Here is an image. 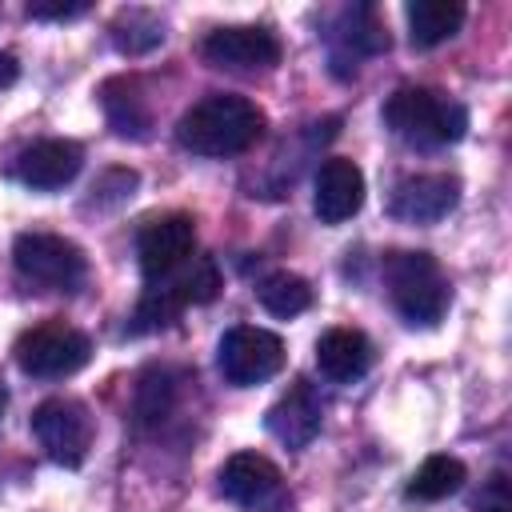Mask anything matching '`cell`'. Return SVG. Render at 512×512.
I'll list each match as a JSON object with an SVG mask.
<instances>
[{
    "mask_svg": "<svg viewBox=\"0 0 512 512\" xmlns=\"http://www.w3.org/2000/svg\"><path fill=\"white\" fill-rule=\"evenodd\" d=\"M264 132V112L248 96L212 92L192 104L176 124V144L192 156H236L248 152Z\"/></svg>",
    "mask_w": 512,
    "mask_h": 512,
    "instance_id": "1",
    "label": "cell"
},
{
    "mask_svg": "<svg viewBox=\"0 0 512 512\" xmlns=\"http://www.w3.org/2000/svg\"><path fill=\"white\" fill-rule=\"evenodd\" d=\"M384 124L412 148L456 144L468 128L464 104L432 92V88H396L384 104Z\"/></svg>",
    "mask_w": 512,
    "mask_h": 512,
    "instance_id": "2",
    "label": "cell"
},
{
    "mask_svg": "<svg viewBox=\"0 0 512 512\" xmlns=\"http://www.w3.org/2000/svg\"><path fill=\"white\" fill-rule=\"evenodd\" d=\"M388 296L408 324L432 328L448 308V280L428 252H392L384 264Z\"/></svg>",
    "mask_w": 512,
    "mask_h": 512,
    "instance_id": "3",
    "label": "cell"
},
{
    "mask_svg": "<svg viewBox=\"0 0 512 512\" xmlns=\"http://www.w3.org/2000/svg\"><path fill=\"white\" fill-rule=\"evenodd\" d=\"M12 264L24 280L52 292H76L88 276L84 252L56 232H20L12 244Z\"/></svg>",
    "mask_w": 512,
    "mask_h": 512,
    "instance_id": "4",
    "label": "cell"
},
{
    "mask_svg": "<svg viewBox=\"0 0 512 512\" xmlns=\"http://www.w3.org/2000/svg\"><path fill=\"white\" fill-rule=\"evenodd\" d=\"M16 364L28 372V376H40V380H56V376H72L80 372L88 360H92V340L64 324V320H48V324H36L28 328L20 340H16Z\"/></svg>",
    "mask_w": 512,
    "mask_h": 512,
    "instance_id": "5",
    "label": "cell"
},
{
    "mask_svg": "<svg viewBox=\"0 0 512 512\" xmlns=\"http://www.w3.org/2000/svg\"><path fill=\"white\" fill-rule=\"evenodd\" d=\"M216 368L236 388L264 384L284 368V340L276 332L252 328V324L228 328L220 336V348H216Z\"/></svg>",
    "mask_w": 512,
    "mask_h": 512,
    "instance_id": "6",
    "label": "cell"
},
{
    "mask_svg": "<svg viewBox=\"0 0 512 512\" xmlns=\"http://www.w3.org/2000/svg\"><path fill=\"white\" fill-rule=\"evenodd\" d=\"M32 432L40 440V448L48 452V460L64 464V468H80L92 440H96V424L92 412L72 400V396H52L32 412Z\"/></svg>",
    "mask_w": 512,
    "mask_h": 512,
    "instance_id": "7",
    "label": "cell"
},
{
    "mask_svg": "<svg viewBox=\"0 0 512 512\" xmlns=\"http://www.w3.org/2000/svg\"><path fill=\"white\" fill-rule=\"evenodd\" d=\"M220 492L244 512H280L288 504V488L280 468L260 452H236L220 468Z\"/></svg>",
    "mask_w": 512,
    "mask_h": 512,
    "instance_id": "8",
    "label": "cell"
},
{
    "mask_svg": "<svg viewBox=\"0 0 512 512\" xmlns=\"http://www.w3.org/2000/svg\"><path fill=\"white\" fill-rule=\"evenodd\" d=\"M192 248H196V228H192V216L184 212H172V216H160V220H148L136 236V260H140V272L144 280H164L172 276L184 260H192Z\"/></svg>",
    "mask_w": 512,
    "mask_h": 512,
    "instance_id": "9",
    "label": "cell"
},
{
    "mask_svg": "<svg viewBox=\"0 0 512 512\" xmlns=\"http://www.w3.org/2000/svg\"><path fill=\"white\" fill-rule=\"evenodd\" d=\"M204 60L212 68H232V72H252V68H272L280 60V40L268 28H216L204 40Z\"/></svg>",
    "mask_w": 512,
    "mask_h": 512,
    "instance_id": "10",
    "label": "cell"
},
{
    "mask_svg": "<svg viewBox=\"0 0 512 512\" xmlns=\"http://www.w3.org/2000/svg\"><path fill=\"white\" fill-rule=\"evenodd\" d=\"M388 48V32L384 24L376 20V8L368 4H356V8H344L328 32V56H332V68L340 76L356 72V60L360 56H376Z\"/></svg>",
    "mask_w": 512,
    "mask_h": 512,
    "instance_id": "11",
    "label": "cell"
},
{
    "mask_svg": "<svg viewBox=\"0 0 512 512\" xmlns=\"http://www.w3.org/2000/svg\"><path fill=\"white\" fill-rule=\"evenodd\" d=\"M456 200H460V180L432 172V176H412V180L396 184L388 212L404 224H436L456 208Z\"/></svg>",
    "mask_w": 512,
    "mask_h": 512,
    "instance_id": "12",
    "label": "cell"
},
{
    "mask_svg": "<svg viewBox=\"0 0 512 512\" xmlns=\"http://www.w3.org/2000/svg\"><path fill=\"white\" fill-rule=\"evenodd\" d=\"M360 204H364V172L344 156L324 160L316 172V192H312L316 216L324 224H344L360 212Z\"/></svg>",
    "mask_w": 512,
    "mask_h": 512,
    "instance_id": "13",
    "label": "cell"
},
{
    "mask_svg": "<svg viewBox=\"0 0 512 512\" xmlns=\"http://www.w3.org/2000/svg\"><path fill=\"white\" fill-rule=\"evenodd\" d=\"M320 420H324V404L316 396V388L308 380H292V388L268 408L264 424L268 432L284 444V448H304L312 444V436L320 432Z\"/></svg>",
    "mask_w": 512,
    "mask_h": 512,
    "instance_id": "14",
    "label": "cell"
},
{
    "mask_svg": "<svg viewBox=\"0 0 512 512\" xmlns=\"http://www.w3.org/2000/svg\"><path fill=\"white\" fill-rule=\"evenodd\" d=\"M80 164H84V152L76 140H40L16 156V180L36 192H52V188H64L80 172Z\"/></svg>",
    "mask_w": 512,
    "mask_h": 512,
    "instance_id": "15",
    "label": "cell"
},
{
    "mask_svg": "<svg viewBox=\"0 0 512 512\" xmlns=\"http://www.w3.org/2000/svg\"><path fill=\"white\" fill-rule=\"evenodd\" d=\"M376 360V348L364 332L356 328H328L320 340H316V368L336 380V384H352L360 380Z\"/></svg>",
    "mask_w": 512,
    "mask_h": 512,
    "instance_id": "16",
    "label": "cell"
},
{
    "mask_svg": "<svg viewBox=\"0 0 512 512\" xmlns=\"http://www.w3.org/2000/svg\"><path fill=\"white\" fill-rule=\"evenodd\" d=\"M100 104H104V116L112 124L116 136H132V140H144L148 128H152V112L140 96V84L120 76V80H108L100 88Z\"/></svg>",
    "mask_w": 512,
    "mask_h": 512,
    "instance_id": "17",
    "label": "cell"
},
{
    "mask_svg": "<svg viewBox=\"0 0 512 512\" xmlns=\"http://www.w3.org/2000/svg\"><path fill=\"white\" fill-rule=\"evenodd\" d=\"M404 16H408V28H412V44L432 48V44H444L460 32L464 4H456V0H412L404 8Z\"/></svg>",
    "mask_w": 512,
    "mask_h": 512,
    "instance_id": "18",
    "label": "cell"
},
{
    "mask_svg": "<svg viewBox=\"0 0 512 512\" xmlns=\"http://www.w3.org/2000/svg\"><path fill=\"white\" fill-rule=\"evenodd\" d=\"M152 284L168 288V296H172L180 308H188V304H208V300L220 292V268H216L212 256H192V260H184L172 276L152 280Z\"/></svg>",
    "mask_w": 512,
    "mask_h": 512,
    "instance_id": "19",
    "label": "cell"
},
{
    "mask_svg": "<svg viewBox=\"0 0 512 512\" xmlns=\"http://www.w3.org/2000/svg\"><path fill=\"white\" fill-rule=\"evenodd\" d=\"M464 480H468V468H464L456 456H428V460L412 472L404 496H408V500H420V504H436V500L460 492Z\"/></svg>",
    "mask_w": 512,
    "mask_h": 512,
    "instance_id": "20",
    "label": "cell"
},
{
    "mask_svg": "<svg viewBox=\"0 0 512 512\" xmlns=\"http://www.w3.org/2000/svg\"><path fill=\"white\" fill-rule=\"evenodd\" d=\"M160 40H164V24H160V16L148 12V8H124V12L112 20V44H116L124 56H144V52H152Z\"/></svg>",
    "mask_w": 512,
    "mask_h": 512,
    "instance_id": "21",
    "label": "cell"
},
{
    "mask_svg": "<svg viewBox=\"0 0 512 512\" xmlns=\"http://www.w3.org/2000/svg\"><path fill=\"white\" fill-rule=\"evenodd\" d=\"M256 296H260V304L272 316H300L312 304V288L296 272H272V276H264L256 284Z\"/></svg>",
    "mask_w": 512,
    "mask_h": 512,
    "instance_id": "22",
    "label": "cell"
},
{
    "mask_svg": "<svg viewBox=\"0 0 512 512\" xmlns=\"http://www.w3.org/2000/svg\"><path fill=\"white\" fill-rule=\"evenodd\" d=\"M176 400V380L168 368H148L140 376V388H136V420L140 424H160L168 416Z\"/></svg>",
    "mask_w": 512,
    "mask_h": 512,
    "instance_id": "23",
    "label": "cell"
},
{
    "mask_svg": "<svg viewBox=\"0 0 512 512\" xmlns=\"http://www.w3.org/2000/svg\"><path fill=\"white\" fill-rule=\"evenodd\" d=\"M476 512H512V484H508L504 472H496V476L480 488V496H476Z\"/></svg>",
    "mask_w": 512,
    "mask_h": 512,
    "instance_id": "24",
    "label": "cell"
},
{
    "mask_svg": "<svg viewBox=\"0 0 512 512\" xmlns=\"http://www.w3.org/2000/svg\"><path fill=\"white\" fill-rule=\"evenodd\" d=\"M80 12H88L84 0H32L28 4V16L32 20H72Z\"/></svg>",
    "mask_w": 512,
    "mask_h": 512,
    "instance_id": "25",
    "label": "cell"
},
{
    "mask_svg": "<svg viewBox=\"0 0 512 512\" xmlns=\"http://www.w3.org/2000/svg\"><path fill=\"white\" fill-rule=\"evenodd\" d=\"M16 72H20V68H16V56H12V52H0V88L12 84Z\"/></svg>",
    "mask_w": 512,
    "mask_h": 512,
    "instance_id": "26",
    "label": "cell"
},
{
    "mask_svg": "<svg viewBox=\"0 0 512 512\" xmlns=\"http://www.w3.org/2000/svg\"><path fill=\"white\" fill-rule=\"evenodd\" d=\"M0 408H4V384H0Z\"/></svg>",
    "mask_w": 512,
    "mask_h": 512,
    "instance_id": "27",
    "label": "cell"
}]
</instances>
